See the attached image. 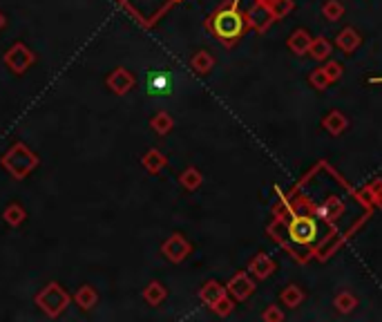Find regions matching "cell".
<instances>
[{"instance_id":"1","label":"cell","mask_w":382,"mask_h":322,"mask_svg":"<svg viewBox=\"0 0 382 322\" xmlns=\"http://www.w3.org/2000/svg\"><path fill=\"white\" fill-rule=\"evenodd\" d=\"M206 30L224 45V47H235L248 32L246 16L239 12V0H224L215 12L208 16Z\"/></svg>"},{"instance_id":"2","label":"cell","mask_w":382,"mask_h":322,"mask_svg":"<svg viewBox=\"0 0 382 322\" xmlns=\"http://www.w3.org/2000/svg\"><path fill=\"white\" fill-rule=\"evenodd\" d=\"M38 164H41V157L23 141L14 143V146L0 157V166H3L14 179H19V182L27 179L34 170L38 168Z\"/></svg>"},{"instance_id":"3","label":"cell","mask_w":382,"mask_h":322,"mask_svg":"<svg viewBox=\"0 0 382 322\" xmlns=\"http://www.w3.org/2000/svg\"><path fill=\"white\" fill-rule=\"evenodd\" d=\"M34 302H36V307L45 313L47 318H60L67 311L69 302H72V295L67 293V289L60 282H47L36 293Z\"/></svg>"},{"instance_id":"4","label":"cell","mask_w":382,"mask_h":322,"mask_svg":"<svg viewBox=\"0 0 382 322\" xmlns=\"http://www.w3.org/2000/svg\"><path fill=\"white\" fill-rule=\"evenodd\" d=\"M5 65L10 67L14 74H25L34 63H36V54H34L25 43H14L10 50L5 52Z\"/></svg>"},{"instance_id":"5","label":"cell","mask_w":382,"mask_h":322,"mask_svg":"<svg viewBox=\"0 0 382 322\" xmlns=\"http://www.w3.org/2000/svg\"><path fill=\"white\" fill-rule=\"evenodd\" d=\"M161 253L168 262L181 264L183 259H188V255L192 253V244L186 239L183 233H172V235H168L166 242L161 244Z\"/></svg>"},{"instance_id":"6","label":"cell","mask_w":382,"mask_h":322,"mask_svg":"<svg viewBox=\"0 0 382 322\" xmlns=\"http://www.w3.org/2000/svg\"><path fill=\"white\" fill-rule=\"evenodd\" d=\"M255 289H257L255 277H253L251 273H248V271H237V273L228 280V284H226V291H228V295H230V298H233L235 302L248 300V298H251V295L255 293Z\"/></svg>"},{"instance_id":"7","label":"cell","mask_w":382,"mask_h":322,"mask_svg":"<svg viewBox=\"0 0 382 322\" xmlns=\"http://www.w3.org/2000/svg\"><path fill=\"white\" fill-rule=\"evenodd\" d=\"M246 16V23H248V30H255V32H269V27L275 23V16H273V9L266 5V3H260V0H255L251 5V9L244 14Z\"/></svg>"},{"instance_id":"8","label":"cell","mask_w":382,"mask_h":322,"mask_svg":"<svg viewBox=\"0 0 382 322\" xmlns=\"http://www.w3.org/2000/svg\"><path fill=\"white\" fill-rule=\"evenodd\" d=\"M105 85H108V89L112 94L126 96L130 89L137 85V76L126 67H114L108 74V78H105Z\"/></svg>"},{"instance_id":"9","label":"cell","mask_w":382,"mask_h":322,"mask_svg":"<svg viewBox=\"0 0 382 322\" xmlns=\"http://www.w3.org/2000/svg\"><path fill=\"white\" fill-rule=\"evenodd\" d=\"M275 259L269 255V253H257L255 257H251V262H248V268L246 271L251 273L255 280H269V277L275 273Z\"/></svg>"},{"instance_id":"10","label":"cell","mask_w":382,"mask_h":322,"mask_svg":"<svg viewBox=\"0 0 382 322\" xmlns=\"http://www.w3.org/2000/svg\"><path fill=\"white\" fill-rule=\"evenodd\" d=\"M226 295H228L226 286L221 282H217V280H208L206 284H201V289H199V300L210 309L215 307L221 298H226Z\"/></svg>"},{"instance_id":"11","label":"cell","mask_w":382,"mask_h":322,"mask_svg":"<svg viewBox=\"0 0 382 322\" xmlns=\"http://www.w3.org/2000/svg\"><path fill=\"white\" fill-rule=\"evenodd\" d=\"M335 45L344 54H353L362 45V36H360L358 30H353V27H344V30L335 36Z\"/></svg>"},{"instance_id":"12","label":"cell","mask_w":382,"mask_h":322,"mask_svg":"<svg viewBox=\"0 0 382 322\" xmlns=\"http://www.w3.org/2000/svg\"><path fill=\"white\" fill-rule=\"evenodd\" d=\"M322 128L331 134V137H340V134L349 128V119H346V114L340 110H331L324 119H322Z\"/></svg>"},{"instance_id":"13","label":"cell","mask_w":382,"mask_h":322,"mask_svg":"<svg viewBox=\"0 0 382 322\" xmlns=\"http://www.w3.org/2000/svg\"><path fill=\"white\" fill-rule=\"evenodd\" d=\"M311 41H313V36H311L306 30H295L286 41V47L295 54V56H304V54H308V47H311Z\"/></svg>"},{"instance_id":"14","label":"cell","mask_w":382,"mask_h":322,"mask_svg":"<svg viewBox=\"0 0 382 322\" xmlns=\"http://www.w3.org/2000/svg\"><path fill=\"white\" fill-rule=\"evenodd\" d=\"M74 302L81 311H92L96 304H99V293H96L92 284H83V286H78V291L74 293Z\"/></svg>"},{"instance_id":"15","label":"cell","mask_w":382,"mask_h":322,"mask_svg":"<svg viewBox=\"0 0 382 322\" xmlns=\"http://www.w3.org/2000/svg\"><path fill=\"white\" fill-rule=\"evenodd\" d=\"M212 67H215V56H212V54H210L208 50H199V52L192 54V58H190V69L197 72L199 76L210 74Z\"/></svg>"},{"instance_id":"16","label":"cell","mask_w":382,"mask_h":322,"mask_svg":"<svg viewBox=\"0 0 382 322\" xmlns=\"http://www.w3.org/2000/svg\"><path fill=\"white\" fill-rule=\"evenodd\" d=\"M141 164H144V168L148 170L150 175H159L161 170L168 166V157L164 155L161 150L157 148H150L144 157H141Z\"/></svg>"},{"instance_id":"17","label":"cell","mask_w":382,"mask_h":322,"mask_svg":"<svg viewBox=\"0 0 382 322\" xmlns=\"http://www.w3.org/2000/svg\"><path fill=\"white\" fill-rule=\"evenodd\" d=\"M168 298V289L159 282V280H153L148 282V286L144 289V300L150 304V307H161Z\"/></svg>"},{"instance_id":"18","label":"cell","mask_w":382,"mask_h":322,"mask_svg":"<svg viewBox=\"0 0 382 322\" xmlns=\"http://www.w3.org/2000/svg\"><path fill=\"white\" fill-rule=\"evenodd\" d=\"M3 219H5L7 226L19 228V226H23V224H25V219H27V211H25L19 202H12V204H7V206H5V211H3Z\"/></svg>"},{"instance_id":"19","label":"cell","mask_w":382,"mask_h":322,"mask_svg":"<svg viewBox=\"0 0 382 322\" xmlns=\"http://www.w3.org/2000/svg\"><path fill=\"white\" fill-rule=\"evenodd\" d=\"M333 52V45L331 41L326 39V36H315L313 41H311V47H308V56L315 58V61H326L331 56Z\"/></svg>"},{"instance_id":"20","label":"cell","mask_w":382,"mask_h":322,"mask_svg":"<svg viewBox=\"0 0 382 322\" xmlns=\"http://www.w3.org/2000/svg\"><path fill=\"white\" fill-rule=\"evenodd\" d=\"M304 298H306V293H304V289H300L297 284H289L280 295L282 304L284 307H289V309H297L300 304L304 302Z\"/></svg>"},{"instance_id":"21","label":"cell","mask_w":382,"mask_h":322,"mask_svg":"<svg viewBox=\"0 0 382 322\" xmlns=\"http://www.w3.org/2000/svg\"><path fill=\"white\" fill-rule=\"evenodd\" d=\"M179 184H181L188 193H194V191H199V188H201L203 175H201L194 166H188V168H186L183 173L179 175Z\"/></svg>"},{"instance_id":"22","label":"cell","mask_w":382,"mask_h":322,"mask_svg":"<svg viewBox=\"0 0 382 322\" xmlns=\"http://www.w3.org/2000/svg\"><path fill=\"white\" fill-rule=\"evenodd\" d=\"M150 128H153L159 137H166V134H170L175 128V119L168 112H157L153 119H150Z\"/></svg>"},{"instance_id":"23","label":"cell","mask_w":382,"mask_h":322,"mask_svg":"<svg viewBox=\"0 0 382 322\" xmlns=\"http://www.w3.org/2000/svg\"><path fill=\"white\" fill-rule=\"evenodd\" d=\"M333 307L337 313H342V316H349V313L358 307V298H355L351 291H340L333 298Z\"/></svg>"},{"instance_id":"24","label":"cell","mask_w":382,"mask_h":322,"mask_svg":"<svg viewBox=\"0 0 382 322\" xmlns=\"http://www.w3.org/2000/svg\"><path fill=\"white\" fill-rule=\"evenodd\" d=\"M322 16L328 23L340 21V18L344 16V5L340 3V0H326V3L322 5Z\"/></svg>"},{"instance_id":"25","label":"cell","mask_w":382,"mask_h":322,"mask_svg":"<svg viewBox=\"0 0 382 322\" xmlns=\"http://www.w3.org/2000/svg\"><path fill=\"white\" fill-rule=\"evenodd\" d=\"M168 72H153V76H150V83L148 89L150 94H168Z\"/></svg>"},{"instance_id":"26","label":"cell","mask_w":382,"mask_h":322,"mask_svg":"<svg viewBox=\"0 0 382 322\" xmlns=\"http://www.w3.org/2000/svg\"><path fill=\"white\" fill-rule=\"evenodd\" d=\"M308 83L313 85L317 92H324V89L331 85V78H328V74L324 72V67H315L313 72L308 74Z\"/></svg>"},{"instance_id":"27","label":"cell","mask_w":382,"mask_h":322,"mask_svg":"<svg viewBox=\"0 0 382 322\" xmlns=\"http://www.w3.org/2000/svg\"><path fill=\"white\" fill-rule=\"evenodd\" d=\"M271 9H273L275 21H282V18H286L293 9H295V3H293V0H278V3L271 5Z\"/></svg>"},{"instance_id":"28","label":"cell","mask_w":382,"mask_h":322,"mask_svg":"<svg viewBox=\"0 0 382 322\" xmlns=\"http://www.w3.org/2000/svg\"><path fill=\"white\" fill-rule=\"evenodd\" d=\"M233 309H235V300L230 298V295H226V298H221L215 307H212V311L217 313L219 318H228L230 313H233Z\"/></svg>"},{"instance_id":"29","label":"cell","mask_w":382,"mask_h":322,"mask_svg":"<svg viewBox=\"0 0 382 322\" xmlns=\"http://www.w3.org/2000/svg\"><path fill=\"white\" fill-rule=\"evenodd\" d=\"M262 320L264 322H282L284 320V311L278 307V304H269V307H266L264 313H262Z\"/></svg>"},{"instance_id":"30","label":"cell","mask_w":382,"mask_h":322,"mask_svg":"<svg viewBox=\"0 0 382 322\" xmlns=\"http://www.w3.org/2000/svg\"><path fill=\"white\" fill-rule=\"evenodd\" d=\"M367 195L373 204L382 206V179H376V182L367 186Z\"/></svg>"},{"instance_id":"31","label":"cell","mask_w":382,"mask_h":322,"mask_svg":"<svg viewBox=\"0 0 382 322\" xmlns=\"http://www.w3.org/2000/svg\"><path fill=\"white\" fill-rule=\"evenodd\" d=\"M324 72L328 74V78H331V83H335V80H340V78H342L344 67H342L337 61H328L326 65H324Z\"/></svg>"},{"instance_id":"32","label":"cell","mask_w":382,"mask_h":322,"mask_svg":"<svg viewBox=\"0 0 382 322\" xmlns=\"http://www.w3.org/2000/svg\"><path fill=\"white\" fill-rule=\"evenodd\" d=\"M5 25H7V16H5L3 12H0V32L5 30Z\"/></svg>"},{"instance_id":"33","label":"cell","mask_w":382,"mask_h":322,"mask_svg":"<svg viewBox=\"0 0 382 322\" xmlns=\"http://www.w3.org/2000/svg\"><path fill=\"white\" fill-rule=\"evenodd\" d=\"M260 3H266V5H269V7H271L273 3H278V0H260Z\"/></svg>"},{"instance_id":"34","label":"cell","mask_w":382,"mask_h":322,"mask_svg":"<svg viewBox=\"0 0 382 322\" xmlns=\"http://www.w3.org/2000/svg\"><path fill=\"white\" fill-rule=\"evenodd\" d=\"M373 80H382V78H373Z\"/></svg>"}]
</instances>
